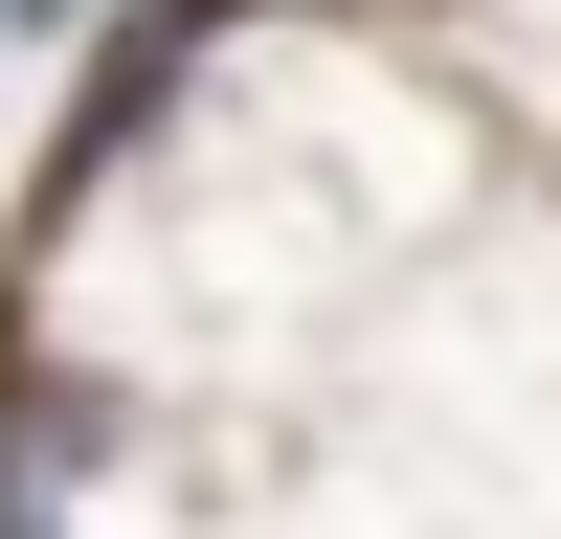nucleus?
<instances>
[{"label":"nucleus","mask_w":561,"mask_h":539,"mask_svg":"<svg viewBox=\"0 0 561 539\" xmlns=\"http://www.w3.org/2000/svg\"><path fill=\"white\" fill-rule=\"evenodd\" d=\"M0 23H68V0H0Z\"/></svg>","instance_id":"f257e3e1"}]
</instances>
